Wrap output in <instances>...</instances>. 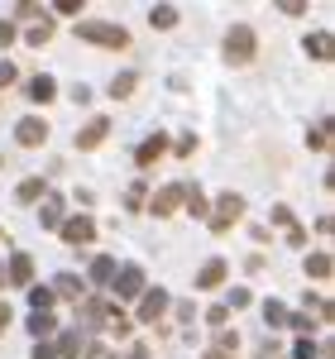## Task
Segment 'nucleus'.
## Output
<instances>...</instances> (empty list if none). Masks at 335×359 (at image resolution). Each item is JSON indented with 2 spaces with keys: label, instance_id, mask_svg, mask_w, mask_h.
<instances>
[{
  "label": "nucleus",
  "instance_id": "obj_1",
  "mask_svg": "<svg viewBox=\"0 0 335 359\" xmlns=\"http://www.w3.org/2000/svg\"><path fill=\"white\" fill-rule=\"evenodd\" d=\"M77 39L96 48H130V29L111 25V20H77Z\"/></svg>",
  "mask_w": 335,
  "mask_h": 359
},
{
  "label": "nucleus",
  "instance_id": "obj_2",
  "mask_svg": "<svg viewBox=\"0 0 335 359\" xmlns=\"http://www.w3.org/2000/svg\"><path fill=\"white\" fill-rule=\"evenodd\" d=\"M115 297L120 302H130V297H144V269L139 264H125V269H115Z\"/></svg>",
  "mask_w": 335,
  "mask_h": 359
},
{
  "label": "nucleus",
  "instance_id": "obj_3",
  "mask_svg": "<svg viewBox=\"0 0 335 359\" xmlns=\"http://www.w3.org/2000/svg\"><path fill=\"white\" fill-rule=\"evenodd\" d=\"M225 57H230V62H249L254 57V29L249 25H235L225 34Z\"/></svg>",
  "mask_w": 335,
  "mask_h": 359
},
{
  "label": "nucleus",
  "instance_id": "obj_4",
  "mask_svg": "<svg viewBox=\"0 0 335 359\" xmlns=\"http://www.w3.org/2000/svg\"><path fill=\"white\" fill-rule=\"evenodd\" d=\"M240 216H245V196L225 192V196H221V206H216V216H211V230H216V235H225V230L240 221Z\"/></svg>",
  "mask_w": 335,
  "mask_h": 359
},
{
  "label": "nucleus",
  "instance_id": "obj_5",
  "mask_svg": "<svg viewBox=\"0 0 335 359\" xmlns=\"http://www.w3.org/2000/svg\"><path fill=\"white\" fill-rule=\"evenodd\" d=\"M57 230H62L67 245H91V240H96V221H91V216H72V221H62Z\"/></svg>",
  "mask_w": 335,
  "mask_h": 359
},
{
  "label": "nucleus",
  "instance_id": "obj_6",
  "mask_svg": "<svg viewBox=\"0 0 335 359\" xmlns=\"http://www.w3.org/2000/svg\"><path fill=\"white\" fill-rule=\"evenodd\" d=\"M163 311H168V292H163V287H144V297H139V321H149V326H153Z\"/></svg>",
  "mask_w": 335,
  "mask_h": 359
},
{
  "label": "nucleus",
  "instance_id": "obj_7",
  "mask_svg": "<svg viewBox=\"0 0 335 359\" xmlns=\"http://www.w3.org/2000/svg\"><path fill=\"white\" fill-rule=\"evenodd\" d=\"M182 196H187V187H177V182H172V187H163V192H153L149 211H153V216H172V211L182 206Z\"/></svg>",
  "mask_w": 335,
  "mask_h": 359
},
{
  "label": "nucleus",
  "instance_id": "obj_8",
  "mask_svg": "<svg viewBox=\"0 0 335 359\" xmlns=\"http://www.w3.org/2000/svg\"><path fill=\"white\" fill-rule=\"evenodd\" d=\"M15 139H20L25 149H39V144L48 139V120H20V125H15Z\"/></svg>",
  "mask_w": 335,
  "mask_h": 359
},
{
  "label": "nucleus",
  "instance_id": "obj_9",
  "mask_svg": "<svg viewBox=\"0 0 335 359\" xmlns=\"http://www.w3.org/2000/svg\"><path fill=\"white\" fill-rule=\"evenodd\" d=\"M225 273H230V269H225V259H206V264H201V273H196V287H201V292H211V287H221V283H225Z\"/></svg>",
  "mask_w": 335,
  "mask_h": 359
},
{
  "label": "nucleus",
  "instance_id": "obj_10",
  "mask_svg": "<svg viewBox=\"0 0 335 359\" xmlns=\"http://www.w3.org/2000/svg\"><path fill=\"white\" fill-rule=\"evenodd\" d=\"M77 311H82L86 326H106V321L115 316V306H111V302H101V297H91V302H77Z\"/></svg>",
  "mask_w": 335,
  "mask_h": 359
},
{
  "label": "nucleus",
  "instance_id": "obj_11",
  "mask_svg": "<svg viewBox=\"0 0 335 359\" xmlns=\"http://www.w3.org/2000/svg\"><path fill=\"white\" fill-rule=\"evenodd\" d=\"M57 359H82L86 355V340H82V331H62L57 335Z\"/></svg>",
  "mask_w": 335,
  "mask_h": 359
},
{
  "label": "nucleus",
  "instance_id": "obj_12",
  "mask_svg": "<svg viewBox=\"0 0 335 359\" xmlns=\"http://www.w3.org/2000/svg\"><path fill=\"white\" fill-rule=\"evenodd\" d=\"M163 154H168V139H163V135H153V139H144V144H139L135 163H139V168H149V163H158Z\"/></svg>",
  "mask_w": 335,
  "mask_h": 359
},
{
  "label": "nucleus",
  "instance_id": "obj_13",
  "mask_svg": "<svg viewBox=\"0 0 335 359\" xmlns=\"http://www.w3.org/2000/svg\"><path fill=\"white\" fill-rule=\"evenodd\" d=\"M5 278H10V283H20V287H29V283H34V259H29V254H15V259H10V269H5Z\"/></svg>",
  "mask_w": 335,
  "mask_h": 359
},
{
  "label": "nucleus",
  "instance_id": "obj_14",
  "mask_svg": "<svg viewBox=\"0 0 335 359\" xmlns=\"http://www.w3.org/2000/svg\"><path fill=\"white\" fill-rule=\"evenodd\" d=\"M53 297H72V302H82V278L77 273H57V283L48 287Z\"/></svg>",
  "mask_w": 335,
  "mask_h": 359
},
{
  "label": "nucleus",
  "instance_id": "obj_15",
  "mask_svg": "<svg viewBox=\"0 0 335 359\" xmlns=\"http://www.w3.org/2000/svg\"><path fill=\"white\" fill-rule=\"evenodd\" d=\"M106 135H111V120H91L82 135H77V149H96V144H101Z\"/></svg>",
  "mask_w": 335,
  "mask_h": 359
},
{
  "label": "nucleus",
  "instance_id": "obj_16",
  "mask_svg": "<svg viewBox=\"0 0 335 359\" xmlns=\"http://www.w3.org/2000/svg\"><path fill=\"white\" fill-rule=\"evenodd\" d=\"M235 350H240V335H216V345L206 350V359H235Z\"/></svg>",
  "mask_w": 335,
  "mask_h": 359
},
{
  "label": "nucleus",
  "instance_id": "obj_17",
  "mask_svg": "<svg viewBox=\"0 0 335 359\" xmlns=\"http://www.w3.org/2000/svg\"><path fill=\"white\" fill-rule=\"evenodd\" d=\"M39 221H43V225H62V221H67V216H62V196H53V192L43 196V211H39Z\"/></svg>",
  "mask_w": 335,
  "mask_h": 359
},
{
  "label": "nucleus",
  "instance_id": "obj_18",
  "mask_svg": "<svg viewBox=\"0 0 335 359\" xmlns=\"http://www.w3.org/2000/svg\"><path fill=\"white\" fill-rule=\"evenodd\" d=\"M48 39H53V15H43V20L29 25V43H34V48H43Z\"/></svg>",
  "mask_w": 335,
  "mask_h": 359
},
{
  "label": "nucleus",
  "instance_id": "obj_19",
  "mask_svg": "<svg viewBox=\"0 0 335 359\" xmlns=\"http://www.w3.org/2000/svg\"><path fill=\"white\" fill-rule=\"evenodd\" d=\"M264 321L278 331V326H287V321H292V311H287L282 302H273V297H268V302H264Z\"/></svg>",
  "mask_w": 335,
  "mask_h": 359
},
{
  "label": "nucleus",
  "instance_id": "obj_20",
  "mask_svg": "<svg viewBox=\"0 0 335 359\" xmlns=\"http://www.w3.org/2000/svg\"><path fill=\"white\" fill-rule=\"evenodd\" d=\"M53 96H57L53 77H34V82H29V101H53Z\"/></svg>",
  "mask_w": 335,
  "mask_h": 359
},
{
  "label": "nucleus",
  "instance_id": "obj_21",
  "mask_svg": "<svg viewBox=\"0 0 335 359\" xmlns=\"http://www.w3.org/2000/svg\"><path fill=\"white\" fill-rule=\"evenodd\" d=\"M15 196H20V201H39V196H48V187H43V177H25Z\"/></svg>",
  "mask_w": 335,
  "mask_h": 359
},
{
  "label": "nucleus",
  "instance_id": "obj_22",
  "mask_svg": "<svg viewBox=\"0 0 335 359\" xmlns=\"http://www.w3.org/2000/svg\"><path fill=\"white\" fill-rule=\"evenodd\" d=\"M307 53L311 57H331V34L321 29V34H307Z\"/></svg>",
  "mask_w": 335,
  "mask_h": 359
},
{
  "label": "nucleus",
  "instance_id": "obj_23",
  "mask_svg": "<svg viewBox=\"0 0 335 359\" xmlns=\"http://www.w3.org/2000/svg\"><path fill=\"white\" fill-rule=\"evenodd\" d=\"M149 25H153V29H172V25H177V10H172V5H158V10H149Z\"/></svg>",
  "mask_w": 335,
  "mask_h": 359
},
{
  "label": "nucleus",
  "instance_id": "obj_24",
  "mask_svg": "<svg viewBox=\"0 0 335 359\" xmlns=\"http://www.w3.org/2000/svg\"><path fill=\"white\" fill-rule=\"evenodd\" d=\"M86 278H91V283H111V278H115V259H106V254H101V259L91 264V273H86Z\"/></svg>",
  "mask_w": 335,
  "mask_h": 359
},
{
  "label": "nucleus",
  "instance_id": "obj_25",
  "mask_svg": "<svg viewBox=\"0 0 335 359\" xmlns=\"http://www.w3.org/2000/svg\"><path fill=\"white\" fill-rule=\"evenodd\" d=\"M29 306H34V311H48V306H53V292L39 287V283H29Z\"/></svg>",
  "mask_w": 335,
  "mask_h": 359
},
{
  "label": "nucleus",
  "instance_id": "obj_26",
  "mask_svg": "<svg viewBox=\"0 0 335 359\" xmlns=\"http://www.w3.org/2000/svg\"><path fill=\"white\" fill-rule=\"evenodd\" d=\"M135 82H139L135 72H120V77H115V82H111V96H115V101H125V96L135 91Z\"/></svg>",
  "mask_w": 335,
  "mask_h": 359
},
{
  "label": "nucleus",
  "instance_id": "obj_27",
  "mask_svg": "<svg viewBox=\"0 0 335 359\" xmlns=\"http://www.w3.org/2000/svg\"><path fill=\"white\" fill-rule=\"evenodd\" d=\"M307 273L311 278H331V254H307Z\"/></svg>",
  "mask_w": 335,
  "mask_h": 359
},
{
  "label": "nucleus",
  "instance_id": "obj_28",
  "mask_svg": "<svg viewBox=\"0 0 335 359\" xmlns=\"http://www.w3.org/2000/svg\"><path fill=\"white\" fill-rule=\"evenodd\" d=\"M53 326H57V321H53V311H34V316H29V331H34V335H48Z\"/></svg>",
  "mask_w": 335,
  "mask_h": 359
},
{
  "label": "nucleus",
  "instance_id": "obj_29",
  "mask_svg": "<svg viewBox=\"0 0 335 359\" xmlns=\"http://www.w3.org/2000/svg\"><path fill=\"white\" fill-rule=\"evenodd\" d=\"M182 206H187L192 216H206V211H211V206H206V196L196 192V187H187V196H182Z\"/></svg>",
  "mask_w": 335,
  "mask_h": 359
},
{
  "label": "nucleus",
  "instance_id": "obj_30",
  "mask_svg": "<svg viewBox=\"0 0 335 359\" xmlns=\"http://www.w3.org/2000/svg\"><path fill=\"white\" fill-rule=\"evenodd\" d=\"M307 144H311V149H326V144H331V120H321V125L307 135Z\"/></svg>",
  "mask_w": 335,
  "mask_h": 359
},
{
  "label": "nucleus",
  "instance_id": "obj_31",
  "mask_svg": "<svg viewBox=\"0 0 335 359\" xmlns=\"http://www.w3.org/2000/svg\"><path fill=\"white\" fill-rule=\"evenodd\" d=\"M144 196H149V192H144V182H135V187H130V196H125V206H130V211H139Z\"/></svg>",
  "mask_w": 335,
  "mask_h": 359
},
{
  "label": "nucleus",
  "instance_id": "obj_32",
  "mask_svg": "<svg viewBox=\"0 0 335 359\" xmlns=\"http://www.w3.org/2000/svg\"><path fill=\"white\" fill-rule=\"evenodd\" d=\"M292 359H316V345H311L307 335H302V340H297V345H292Z\"/></svg>",
  "mask_w": 335,
  "mask_h": 359
},
{
  "label": "nucleus",
  "instance_id": "obj_33",
  "mask_svg": "<svg viewBox=\"0 0 335 359\" xmlns=\"http://www.w3.org/2000/svg\"><path fill=\"white\" fill-rule=\"evenodd\" d=\"M206 321H211V326H225V321H230V306H206Z\"/></svg>",
  "mask_w": 335,
  "mask_h": 359
},
{
  "label": "nucleus",
  "instance_id": "obj_34",
  "mask_svg": "<svg viewBox=\"0 0 335 359\" xmlns=\"http://www.w3.org/2000/svg\"><path fill=\"white\" fill-rule=\"evenodd\" d=\"M57 15H82V0H53Z\"/></svg>",
  "mask_w": 335,
  "mask_h": 359
},
{
  "label": "nucleus",
  "instance_id": "obj_35",
  "mask_svg": "<svg viewBox=\"0 0 335 359\" xmlns=\"http://www.w3.org/2000/svg\"><path fill=\"white\" fill-rule=\"evenodd\" d=\"M249 302H254L249 287H235V292H230V306H249Z\"/></svg>",
  "mask_w": 335,
  "mask_h": 359
},
{
  "label": "nucleus",
  "instance_id": "obj_36",
  "mask_svg": "<svg viewBox=\"0 0 335 359\" xmlns=\"http://www.w3.org/2000/svg\"><path fill=\"white\" fill-rule=\"evenodd\" d=\"M287 245L302 249V245H307V230H302V225H287Z\"/></svg>",
  "mask_w": 335,
  "mask_h": 359
},
{
  "label": "nucleus",
  "instance_id": "obj_37",
  "mask_svg": "<svg viewBox=\"0 0 335 359\" xmlns=\"http://www.w3.org/2000/svg\"><path fill=\"white\" fill-rule=\"evenodd\" d=\"M86 359H120V355H115V350H106V345H91V350H86Z\"/></svg>",
  "mask_w": 335,
  "mask_h": 359
},
{
  "label": "nucleus",
  "instance_id": "obj_38",
  "mask_svg": "<svg viewBox=\"0 0 335 359\" xmlns=\"http://www.w3.org/2000/svg\"><path fill=\"white\" fill-rule=\"evenodd\" d=\"M5 43H15V25H10V20H0V48H5Z\"/></svg>",
  "mask_w": 335,
  "mask_h": 359
},
{
  "label": "nucleus",
  "instance_id": "obj_39",
  "mask_svg": "<svg viewBox=\"0 0 335 359\" xmlns=\"http://www.w3.org/2000/svg\"><path fill=\"white\" fill-rule=\"evenodd\" d=\"M34 359H57V350H53V345H43V340H39V345H34Z\"/></svg>",
  "mask_w": 335,
  "mask_h": 359
},
{
  "label": "nucleus",
  "instance_id": "obj_40",
  "mask_svg": "<svg viewBox=\"0 0 335 359\" xmlns=\"http://www.w3.org/2000/svg\"><path fill=\"white\" fill-rule=\"evenodd\" d=\"M125 359H149V345H139V340H135V345L125 350Z\"/></svg>",
  "mask_w": 335,
  "mask_h": 359
},
{
  "label": "nucleus",
  "instance_id": "obj_41",
  "mask_svg": "<svg viewBox=\"0 0 335 359\" xmlns=\"http://www.w3.org/2000/svg\"><path fill=\"white\" fill-rule=\"evenodd\" d=\"M15 82V62H0V86H10Z\"/></svg>",
  "mask_w": 335,
  "mask_h": 359
},
{
  "label": "nucleus",
  "instance_id": "obj_42",
  "mask_svg": "<svg viewBox=\"0 0 335 359\" xmlns=\"http://www.w3.org/2000/svg\"><path fill=\"white\" fill-rule=\"evenodd\" d=\"M5 326H10V306L0 302V331H5Z\"/></svg>",
  "mask_w": 335,
  "mask_h": 359
},
{
  "label": "nucleus",
  "instance_id": "obj_43",
  "mask_svg": "<svg viewBox=\"0 0 335 359\" xmlns=\"http://www.w3.org/2000/svg\"><path fill=\"white\" fill-rule=\"evenodd\" d=\"M0 283H5V264H0Z\"/></svg>",
  "mask_w": 335,
  "mask_h": 359
},
{
  "label": "nucleus",
  "instance_id": "obj_44",
  "mask_svg": "<svg viewBox=\"0 0 335 359\" xmlns=\"http://www.w3.org/2000/svg\"><path fill=\"white\" fill-rule=\"evenodd\" d=\"M0 235H5V230H0Z\"/></svg>",
  "mask_w": 335,
  "mask_h": 359
}]
</instances>
